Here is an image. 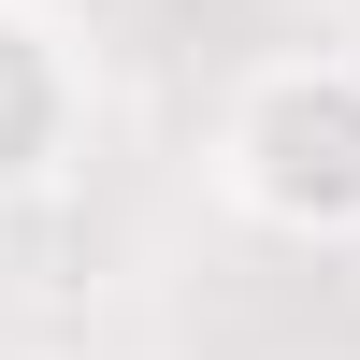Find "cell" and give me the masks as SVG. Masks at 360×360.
<instances>
[{
	"label": "cell",
	"mask_w": 360,
	"mask_h": 360,
	"mask_svg": "<svg viewBox=\"0 0 360 360\" xmlns=\"http://www.w3.org/2000/svg\"><path fill=\"white\" fill-rule=\"evenodd\" d=\"M217 188L288 245H346L360 231V58H274L231 86Z\"/></svg>",
	"instance_id": "6da1fadb"
},
{
	"label": "cell",
	"mask_w": 360,
	"mask_h": 360,
	"mask_svg": "<svg viewBox=\"0 0 360 360\" xmlns=\"http://www.w3.org/2000/svg\"><path fill=\"white\" fill-rule=\"evenodd\" d=\"M72 115H86V72L29 0H0V202H29L58 159H72Z\"/></svg>",
	"instance_id": "7a4b0ae2"
}]
</instances>
